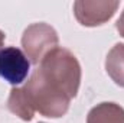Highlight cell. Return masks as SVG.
Returning <instances> with one entry per match:
<instances>
[{
	"mask_svg": "<svg viewBox=\"0 0 124 123\" xmlns=\"http://www.w3.org/2000/svg\"><path fill=\"white\" fill-rule=\"evenodd\" d=\"M88 123H124V110L114 103H102L90 112Z\"/></svg>",
	"mask_w": 124,
	"mask_h": 123,
	"instance_id": "obj_5",
	"label": "cell"
},
{
	"mask_svg": "<svg viewBox=\"0 0 124 123\" xmlns=\"http://www.w3.org/2000/svg\"><path fill=\"white\" fill-rule=\"evenodd\" d=\"M107 71L113 80L124 87V45L118 44L113 48L107 58Z\"/></svg>",
	"mask_w": 124,
	"mask_h": 123,
	"instance_id": "obj_6",
	"label": "cell"
},
{
	"mask_svg": "<svg viewBox=\"0 0 124 123\" xmlns=\"http://www.w3.org/2000/svg\"><path fill=\"white\" fill-rule=\"evenodd\" d=\"M79 75L75 57L63 48H54L45 54L26 87L12 91L9 109L25 120H31L35 110L48 117H59L78 91Z\"/></svg>",
	"mask_w": 124,
	"mask_h": 123,
	"instance_id": "obj_1",
	"label": "cell"
},
{
	"mask_svg": "<svg viewBox=\"0 0 124 123\" xmlns=\"http://www.w3.org/2000/svg\"><path fill=\"white\" fill-rule=\"evenodd\" d=\"M118 7V1H77L74 9L77 19L85 25H101L110 19Z\"/></svg>",
	"mask_w": 124,
	"mask_h": 123,
	"instance_id": "obj_4",
	"label": "cell"
},
{
	"mask_svg": "<svg viewBox=\"0 0 124 123\" xmlns=\"http://www.w3.org/2000/svg\"><path fill=\"white\" fill-rule=\"evenodd\" d=\"M3 39H4V35L0 32V45H1V42H3Z\"/></svg>",
	"mask_w": 124,
	"mask_h": 123,
	"instance_id": "obj_8",
	"label": "cell"
},
{
	"mask_svg": "<svg viewBox=\"0 0 124 123\" xmlns=\"http://www.w3.org/2000/svg\"><path fill=\"white\" fill-rule=\"evenodd\" d=\"M29 68L31 62L19 48L7 46L0 49V77L7 83L22 84L29 74Z\"/></svg>",
	"mask_w": 124,
	"mask_h": 123,
	"instance_id": "obj_2",
	"label": "cell"
},
{
	"mask_svg": "<svg viewBox=\"0 0 124 123\" xmlns=\"http://www.w3.org/2000/svg\"><path fill=\"white\" fill-rule=\"evenodd\" d=\"M117 29L124 36V12H123V15H121V18L118 19V22H117Z\"/></svg>",
	"mask_w": 124,
	"mask_h": 123,
	"instance_id": "obj_7",
	"label": "cell"
},
{
	"mask_svg": "<svg viewBox=\"0 0 124 123\" xmlns=\"http://www.w3.org/2000/svg\"><path fill=\"white\" fill-rule=\"evenodd\" d=\"M22 42L26 52L29 54V58H32L33 62H38L40 60L39 57L48 48H52L54 45H56L58 36L51 26L45 23H35L26 29Z\"/></svg>",
	"mask_w": 124,
	"mask_h": 123,
	"instance_id": "obj_3",
	"label": "cell"
}]
</instances>
